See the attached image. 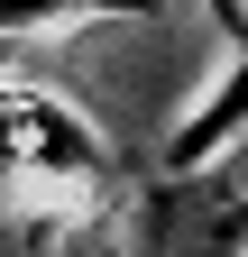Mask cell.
Here are the masks:
<instances>
[{"instance_id":"6da1fadb","label":"cell","mask_w":248,"mask_h":257,"mask_svg":"<svg viewBox=\"0 0 248 257\" xmlns=\"http://www.w3.org/2000/svg\"><path fill=\"white\" fill-rule=\"evenodd\" d=\"M129 257H248V156L129 193Z\"/></svg>"},{"instance_id":"7a4b0ae2","label":"cell","mask_w":248,"mask_h":257,"mask_svg":"<svg viewBox=\"0 0 248 257\" xmlns=\"http://www.w3.org/2000/svg\"><path fill=\"white\" fill-rule=\"evenodd\" d=\"M10 147L37 184H92V193L119 184V147L46 83H10Z\"/></svg>"},{"instance_id":"3957f363","label":"cell","mask_w":248,"mask_h":257,"mask_svg":"<svg viewBox=\"0 0 248 257\" xmlns=\"http://www.w3.org/2000/svg\"><path fill=\"white\" fill-rule=\"evenodd\" d=\"M248 55H230V74L211 83V101L202 110H184L166 128V147H157V175H211L221 156H248Z\"/></svg>"},{"instance_id":"277c9868","label":"cell","mask_w":248,"mask_h":257,"mask_svg":"<svg viewBox=\"0 0 248 257\" xmlns=\"http://www.w3.org/2000/svg\"><path fill=\"white\" fill-rule=\"evenodd\" d=\"M65 19H166V0H10V37L28 46V28H65Z\"/></svg>"},{"instance_id":"5b68a950","label":"cell","mask_w":248,"mask_h":257,"mask_svg":"<svg viewBox=\"0 0 248 257\" xmlns=\"http://www.w3.org/2000/svg\"><path fill=\"white\" fill-rule=\"evenodd\" d=\"M193 10H211V28L230 37V55H248V0H193Z\"/></svg>"}]
</instances>
